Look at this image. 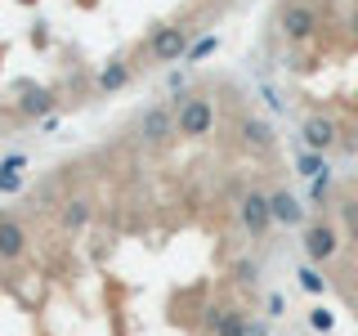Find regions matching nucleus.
I'll use <instances>...</instances> for the list:
<instances>
[{"label":"nucleus","instance_id":"obj_21","mask_svg":"<svg viewBox=\"0 0 358 336\" xmlns=\"http://www.w3.org/2000/svg\"><path fill=\"white\" fill-rule=\"evenodd\" d=\"M246 336H268V328H264V323H251V328H246Z\"/></svg>","mask_w":358,"mask_h":336},{"label":"nucleus","instance_id":"obj_2","mask_svg":"<svg viewBox=\"0 0 358 336\" xmlns=\"http://www.w3.org/2000/svg\"><path fill=\"white\" fill-rule=\"evenodd\" d=\"M318 27H322V14H318L313 0H287V5L278 9V31H282L291 45L313 41V36H318Z\"/></svg>","mask_w":358,"mask_h":336},{"label":"nucleus","instance_id":"obj_6","mask_svg":"<svg viewBox=\"0 0 358 336\" xmlns=\"http://www.w3.org/2000/svg\"><path fill=\"white\" fill-rule=\"evenodd\" d=\"M175 134H179V126H175V104H157V108H148L139 117V139L152 144V148L171 144Z\"/></svg>","mask_w":358,"mask_h":336},{"label":"nucleus","instance_id":"obj_10","mask_svg":"<svg viewBox=\"0 0 358 336\" xmlns=\"http://www.w3.org/2000/svg\"><path fill=\"white\" fill-rule=\"evenodd\" d=\"M238 134H242V144L251 153H273V126H268V121H260V117H242L238 121Z\"/></svg>","mask_w":358,"mask_h":336},{"label":"nucleus","instance_id":"obj_14","mask_svg":"<svg viewBox=\"0 0 358 336\" xmlns=\"http://www.w3.org/2000/svg\"><path fill=\"white\" fill-rule=\"evenodd\" d=\"M63 229H81V224L90 220V206H85V202H63Z\"/></svg>","mask_w":358,"mask_h":336},{"label":"nucleus","instance_id":"obj_7","mask_svg":"<svg viewBox=\"0 0 358 336\" xmlns=\"http://www.w3.org/2000/svg\"><path fill=\"white\" fill-rule=\"evenodd\" d=\"M300 134H305V148L309 153H331L336 139H341V126H336L331 117H322V112H313V117H305Z\"/></svg>","mask_w":358,"mask_h":336},{"label":"nucleus","instance_id":"obj_5","mask_svg":"<svg viewBox=\"0 0 358 336\" xmlns=\"http://www.w3.org/2000/svg\"><path fill=\"white\" fill-rule=\"evenodd\" d=\"M305 255L313 265H331L341 255V229L331 220H313L305 224Z\"/></svg>","mask_w":358,"mask_h":336},{"label":"nucleus","instance_id":"obj_11","mask_svg":"<svg viewBox=\"0 0 358 336\" xmlns=\"http://www.w3.org/2000/svg\"><path fill=\"white\" fill-rule=\"evenodd\" d=\"M27 251V229L14 216H0V260H18Z\"/></svg>","mask_w":358,"mask_h":336},{"label":"nucleus","instance_id":"obj_13","mask_svg":"<svg viewBox=\"0 0 358 336\" xmlns=\"http://www.w3.org/2000/svg\"><path fill=\"white\" fill-rule=\"evenodd\" d=\"M268 202H273V220H278V224H300V220H305V206H300V197L287 193V188L268 193Z\"/></svg>","mask_w":358,"mask_h":336},{"label":"nucleus","instance_id":"obj_20","mask_svg":"<svg viewBox=\"0 0 358 336\" xmlns=\"http://www.w3.org/2000/svg\"><path fill=\"white\" fill-rule=\"evenodd\" d=\"M251 278H255V265L242 260V265H238V283H251Z\"/></svg>","mask_w":358,"mask_h":336},{"label":"nucleus","instance_id":"obj_18","mask_svg":"<svg viewBox=\"0 0 358 336\" xmlns=\"http://www.w3.org/2000/svg\"><path fill=\"white\" fill-rule=\"evenodd\" d=\"M300 175H322V157L305 153V157H300Z\"/></svg>","mask_w":358,"mask_h":336},{"label":"nucleus","instance_id":"obj_12","mask_svg":"<svg viewBox=\"0 0 358 336\" xmlns=\"http://www.w3.org/2000/svg\"><path fill=\"white\" fill-rule=\"evenodd\" d=\"M206 328H210V336H246L251 318H246L242 309H210Z\"/></svg>","mask_w":358,"mask_h":336},{"label":"nucleus","instance_id":"obj_19","mask_svg":"<svg viewBox=\"0 0 358 336\" xmlns=\"http://www.w3.org/2000/svg\"><path fill=\"white\" fill-rule=\"evenodd\" d=\"M18 184H22V175H18V171H0V193H14Z\"/></svg>","mask_w":358,"mask_h":336},{"label":"nucleus","instance_id":"obj_22","mask_svg":"<svg viewBox=\"0 0 358 336\" xmlns=\"http://www.w3.org/2000/svg\"><path fill=\"white\" fill-rule=\"evenodd\" d=\"M22 5H36V0H22Z\"/></svg>","mask_w":358,"mask_h":336},{"label":"nucleus","instance_id":"obj_16","mask_svg":"<svg viewBox=\"0 0 358 336\" xmlns=\"http://www.w3.org/2000/svg\"><path fill=\"white\" fill-rule=\"evenodd\" d=\"M215 45H220V36H201L193 50H188V63H197V59H206V54H215Z\"/></svg>","mask_w":358,"mask_h":336},{"label":"nucleus","instance_id":"obj_4","mask_svg":"<svg viewBox=\"0 0 358 336\" xmlns=\"http://www.w3.org/2000/svg\"><path fill=\"white\" fill-rule=\"evenodd\" d=\"M238 216H242V229L251 233L255 242H264L268 238V229H273V202H268V193H242V202H238Z\"/></svg>","mask_w":358,"mask_h":336},{"label":"nucleus","instance_id":"obj_9","mask_svg":"<svg viewBox=\"0 0 358 336\" xmlns=\"http://www.w3.org/2000/svg\"><path fill=\"white\" fill-rule=\"evenodd\" d=\"M22 99H18V117H50L54 104H59V94H54L50 85H18Z\"/></svg>","mask_w":358,"mask_h":336},{"label":"nucleus","instance_id":"obj_8","mask_svg":"<svg viewBox=\"0 0 358 336\" xmlns=\"http://www.w3.org/2000/svg\"><path fill=\"white\" fill-rule=\"evenodd\" d=\"M130 81H134L130 59H108L103 67H99V76H94V90L99 94H117V90H126Z\"/></svg>","mask_w":358,"mask_h":336},{"label":"nucleus","instance_id":"obj_1","mask_svg":"<svg viewBox=\"0 0 358 336\" xmlns=\"http://www.w3.org/2000/svg\"><path fill=\"white\" fill-rule=\"evenodd\" d=\"M188 50H193V27H184V22H162L143 41V54L152 63H179L188 59Z\"/></svg>","mask_w":358,"mask_h":336},{"label":"nucleus","instance_id":"obj_17","mask_svg":"<svg viewBox=\"0 0 358 336\" xmlns=\"http://www.w3.org/2000/svg\"><path fill=\"white\" fill-rule=\"evenodd\" d=\"M309 323H313V332H331L336 314H331V309H309Z\"/></svg>","mask_w":358,"mask_h":336},{"label":"nucleus","instance_id":"obj_15","mask_svg":"<svg viewBox=\"0 0 358 336\" xmlns=\"http://www.w3.org/2000/svg\"><path fill=\"white\" fill-rule=\"evenodd\" d=\"M296 278H300V287H305V291H313V296H318V291L327 287V278H322V274H318V269H313V265H309V269H300Z\"/></svg>","mask_w":358,"mask_h":336},{"label":"nucleus","instance_id":"obj_3","mask_svg":"<svg viewBox=\"0 0 358 336\" xmlns=\"http://www.w3.org/2000/svg\"><path fill=\"white\" fill-rule=\"evenodd\" d=\"M175 126L184 139H206L215 130V104L206 94H184L175 99Z\"/></svg>","mask_w":358,"mask_h":336}]
</instances>
